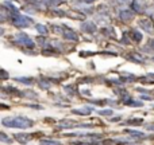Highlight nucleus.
<instances>
[{
	"label": "nucleus",
	"instance_id": "nucleus-12",
	"mask_svg": "<svg viewBox=\"0 0 154 145\" xmlns=\"http://www.w3.org/2000/svg\"><path fill=\"white\" fill-rule=\"evenodd\" d=\"M18 79H19L20 82H23V83H31V82H33L31 79H24V78H18Z\"/></svg>",
	"mask_w": 154,
	"mask_h": 145
},
{
	"label": "nucleus",
	"instance_id": "nucleus-5",
	"mask_svg": "<svg viewBox=\"0 0 154 145\" xmlns=\"http://www.w3.org/2000/svg\"><path fill=\"white\" fill-rule=\"evenodd\" d=\"M92 112V108H87V109H74L73 113L74 114H80V116H87Z\"/></svg>",
	"mask_w": 154,
	"mask_h": 145
},
{
	"label": "nucleus",
	"instance_id": "nucleus-8",
	"mask_svg": "<svg viewBox=\"0 0 154 145\" xmlns=\"http://www.w3.org/2000/svg\"><path fill=\"white\" fill-rule=\"evenodd\" d=\"M129 134H131V136L134 137H142L143 136V133H141V132H137V130H126Z\"/></svg>",
	"mask_w": 154,
	"mask_h": 145
},
{
	"label": "nucleus",
	"instance_id": "nucleus-1",
	"mask_svg": "<svg viewBox=\"0 0 154 145\" xmlns=\"http://www.w3.org/2000/svg\"><path fill=\"white\" fill-rule=\"evenodd\" d=\"M3 125L4 126L11 128H20V129H26L33 125V121L26 117H15V118H5L3 120Z\"/></svg>",
	"mask_w": 154,
	"mask_h": 145
},
{
	"label": "nucleus",
	"instance_id": "nucleus-11",
	"mask_svg": "<svg viewBox=\"0 0 154 145\" xmlns=\"http://www.w3.org/2000/svg\"><path fill=\"white\" fill-rule=\"evenodd\" d=\"M37 28H38V31L41 34H46V28H45L44 26H37Z\"/></svg>",
	"mask_w": 154,
	"mask_h": 145
},
{
	"label": "nucleus",
	"instance_id": "nucleus-4",
	"mask_svg": "<svg viewBox=\"0 0 154 145\" xmlns=\"http://www.w3.org/2000/svg\"><path fill=\"white\" fill-rule=\"evenodd\" d=\"M15 138H16V140L19 141V142H29V140L30 138H31V136H30V134H15Z\"/></svg>",
	"mask_w": 154,
	"mask_h": 145
},
{
	"label": "nucleus",
	"instance_id": "nucleus-3",
	"mask_svg": "<svg viewBox=\"0 0 154 145\" xmlns=\"http://www.w3.org/2000/svg\"><path fill=\"white\" fill-rule=\"evenodd\" d=\"M14 23L16 26H29L30 20L27 18H24V16H18V18L14 20Z\"/></svg>",
	"mask_w": 154,
	"mask_h": 145
},
{
	"label": "nucleus",
	"instance_id": "nucleus-13",
	"mask_svg": "<svg viewBox=\"0 0 154 145\" xmlns=\"http://www.w3.org/2000/svg\"><path fill=\"white\" fill-rule=\"evenodd\" d=\"M147 129H149V130H154V124H150V125H147Z\"/></svg>",
	"mask_w": 154,
	"mask_h": 145
},
{
	"label": "nucleus",
	"instance_id": "nucleus-10",
	"mask_svg": "<svg viewBox=\"0 0 154 145\" xmlns=\"http://www.w3.org/2000/svg\"><path fill=\"white\" fill-rule=\"evenodd\" d=\"M44 145H61L57 141H44Z\"/></svg>",
	"mask_w": 154,
	"mask_h": 145
},
{
	"label": "nucleus",
	"instance_id": "nucleus-2",
	"mask_svg": "<svg viewBox=\"0 0 154 145\" xmlns=\"http://www.w3.org/2000/svg\"><path fill=\"white\" fill-rule=\"evenodd\" d=\"M18 40H19V42H22L23 44H26V46H29V47H33L34 46V43L30 40L29 38L26 36V34H19V35H18Z\"/></svg>",
	"mask_w": 154,
	"mask_h": 145
},
{
	"label": "nucleus",
	"instance_id": "nucleus-6",
	"mask_svg": "<svg viewBox=\"0 0 154 145\" xmlns=\"http://www.w3.org/2000/svg\"><path fill=\"white\" fill-rule=\"evenodd\" d=\"M60 126H62V128H73V126H76V124H74V122H72L70 120H64V121H60Z\"/></svg>",
	"mask_w": 154,
	"mask_h": 145
},
{
	"label": "nucleus",
	"instance_id": "nucleus-7",
	"mask_svg": "<svg viewBox=\"0 0 154 145\" xmlns=\"http://www.w3.org/2000/svg\"><path fill=\"white\" fill-rule=\"evenodd\" d=\"M126 105H130V106H142V102H139V101H134V99H126L125 101Z\"/></svg>",
	"mask_w": 154,
	"mask_h": 145
},
{
	"label": "nucleus",
	"instance_id": "nucleus-9",
	"mask_svg": "<svg viewBox=\"0 0 154 145\" xmlns=\"http://www.w3.org/2000/svg\"><path fill=\"white\" fill-rule=\"evenodd\" d=\"M99 113L103 114V116H111L112 114V110H110V109L108 110H99Z\"/></svg>",
	"mask_w": 154,
	"mask_h": 145
}]
</instances>
